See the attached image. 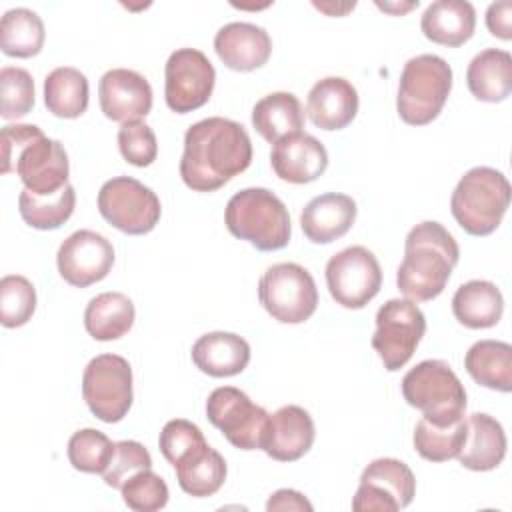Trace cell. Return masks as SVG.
Instances as JSON below:
<instances>
[{
	"instance_id": "obj_1",
	"label": "cell",
	"mask_w": 512,
	"mask_h": 512,
	"mask_svg": "<svg viewBox=\"0 0 512 512\" xmlns=\"http://www.w3.org/2000/svg\"><path fill=\"white\" fill-rule=\"evenodd\" d=\"M250 162L252 142L246 128L236 120L212 116L186 130L180 178L194 192H214Z\"/></svg>"
},
{
	"instance_id": "obj_2",
	"label": "cell",
	"mask_w": 512,
	"mask_h": 512,
	"mask_svg": "<svg viewBox=\"0 0 512 512\" xmlns=\"http://www.w3.org/2000/svg\"><path fill=\"white\" fill-rule=\"evenodd\" d=\"M458 258L460 248L440 222H420L406 236L396 286L408 300H434L444 292Z\"/></svg>"
},
{
	"instance_id": "obj_3",
	"label": "cell",
	"mask_w": 512,
	"mask_h": 512,
	"mask_svg": "<svg viewBox=\"0 0 512 512\" xmlns=\"http://www.w3.org/2000/svg\"><path fill=\"white\" fill-rule=\"evenodd\" d=\"M2 174L16 172L30 192L48 196L68 184L70 164L64 146L34 124H8L0 134Z\"/></svg>"
},
{
	"instance_id": "obj_4",
	"label": "cell",
	"mask_w": 512,
	"mask_h": 512,
	"mask_svg": "<svg viewBox=\"0 0 512 512\" xmlns=\"http://www.w3.org/2000/svg\"><path fill=\"white\" fill-rule=\"evenodd\" d=\"M224 222L232 236L248 240L256 250L274 252L290 242L292 226L284 202L266 188L236 192L224 210Z\"/></svg>"
},
{
	"instance_id": "obj_5",
	"label": "cell",
	"mask_w": 512,
	"mask_h": 512,
	"mask_svg": "<svg viewBox=\"0 0 512 512\" xmlns=\"http://www.w3.org/2000/svg\"><path fill=\"white\" fill-rule=\"evenodd\" d=\"M510 206L508 178L488 166L470 168L456 184L450 210L458 226L472 236L492 234Z\"/></svg>"
},
{
	"instance_id": "obj_6",
	"label": "cell",
	"mask_w": 512,
	"mask_h": 512,
	"mask_svg": "<svg viewBox=\"0 0 512 512\" xmlns=\"http://www.w3.org/2000/svg\"><path fill=\"white\" fill-rule=\"evenodd\" d=\"M404 400L432 424L448 426L464 418L466 390L444 360H422L402 378Z\"/></svg>"
},
{
	"instance_id": "obj_7",
	"label": "cell",
	"mask_w": 512,
	"mask_h": 512,
	"mask_svg": "<svg viewBox=\"0 0 512 512\" xmlns=\"http://www.w3.org/2000/svg\"><path fill=\"white\" fill-rule=\"evenodd\" d=\"M452 90V68L436 54H420L404 64L398 84L396 110L410 126L438 118Z\"/></svg>"
},
{
	"instance_id": "obj_8",
	"label": "cell",
	"mask_w": 512,
	"mask_h": 512,
	"mask_svg": "<svg viewBox=\"0 0 512 512\" xmlns=\"http://www.w3.org/2000/svg\"><path fill=\"white\" fill-rule=\"evenodd\" d=\"M258 298L274 320L282 324H302L316 312L318 288L304 266L280 262L262 274Z\"/></svg>"
},
{
	"instance_id": "obj_9",
	"label": "cell",
	"mask_w": 512,
	"mask_h": 512,
	"mask_svg": "<svg viewBox=\"0 0 512 512\" xmlns=\"http://www.w3.org/2000/svg\"><path fill=\"white\" fill-rule=\"evenodd\" d=\"M82 396L98 420L106 424L120 422L134 400L128 360L118 354L92 358L82 374Z\"/></svg>"
},
{
	"instance_id": "obj_10",
	"label": "cell",
	"mask_w": 512,
	"mask_h": 512,
	"mask_svg": "<svg viewBox=\"0 0 512 512\" xmlns=\"http://www.w3.org/2000/svg\"><path fill=\"white\" fill-rule=\"evenodd\" d=\"M98 212L102 218L130 236H142L154 230L162 206L148 186L132 176H116L102 184L98 192Z\"/></svg>"
},
{
	"instance_id": "obj_11",
	"label": "cell",
	"mask_w": 512,
	"mask_h": 512,
	"mask_svg": "<svg viewBox=\"0 0 512 512\" xmlns=\"http://www.w3.org/2000/svg\"><path fill=\"white\" fill-rule=\"evenodd\" d=\"M426 332V318L414 300L392 298L376 312L372 348L388 372L400 370L416 352Z\"/></svg>"
},
{
	"instance_id": "obj_12",
	"label": "cell",
	"mask_w": 512,
	"mask_h": 512,
	"mask_svg": "<svg viewBox=\"0 0 512 512\" xmlns=\"http://www.w3.org/2000/svg\"><path fill=\"white\" fill-rule=\"evenodd\" d=\"M206 416L238 450H262L270 414L254 404L246 392L220 386L206 400Z\"/></svg>"
},
{
	"instance_id": "obj_13",
	"label": "cell",
	"mask_w": 512,
	"mask_h": 512,
	"mask_svg": "<svg viewBox=\"0 0 512 512\" xmlns=\"http://www.w3.org/2000/svg\"><path fill=\"white\" fill-rule=\"evenodd\" d=\"M326 284L336 304L358 310L380 292L382 270L368 248L348 246L328 260Z\"/></svg>"
},
{
	"instance_id": "obj_14",
	"label": "cell",
	"mask_w": 512,
	"mask_h": 512,
	"mask_svg": "<svg viewBox=\"0 0 512 512\" xmlns=\"http://www.w3.org/2000/svg\"><path fill=\"white\" fill-rule=\"evenodd\" d=\"M164 98L172 112L188 114L202 108L214 90L216 70L196 48L174 50L164 68Z\"/></svg>"
},
{
	"instance_id": "obj_15",
	"label": "cell",
	"mask_w": 512,
	"mask_h": 512,
	"mask_svg": "<svg viewBox=\"0 0 512 512\" xmlns=\"http://www.w3.org/2000/svg\"><path fill=\"white\" fill-rule=\"evenodd\" d=\"M416 492V478L408 464L396 458L372 460L352 498L356 512H396L406 508Z\"/></svg>"
},
{
	"instance_id": "obj_16",
	"label": "cell",
	"mask_w": 512,
	"mask_h": 512,
	"mask_svg": "<svg viewBox=\"0 0 512 512\" xmlns=\"http://www.w3.org/2000/svg\"><path fill=\"white\" fill-rule=\"evenodd\" d=\"M60 276L76 288H86L108 276L114 264L112 242L94 230L72 232L58 248Z\"/></svg>"
},
{
	"instance_id": "obj_17",
	"label": "cell",
	"mask_w": 512,
	"mask_h": 512,
	"mask_svg": "<svg viewBox=\"0 0 512 512\" xmlns=\"http://www.w3.org/2000/svg\"><path fill=\"white\" fill-rule=\"evenodd\" d=\"M98 100L112 122H136L152 110V86L134 70L112 68L98 82Z\"/></svg>"
},
{
	"instance_id": "obj_18",
	"label": "cell",
	"mask_w": 512,
	"mask_h": 512,
	"mask_svg": "<svg viewBox=\"0 0 512 512\" xmlns=\"http://www.w3.org/2000/svg\"><path fill=\"white\" fill-rule=\"evenodd\" d=\"M270 166L284 182L308 184L326 172L328 152L312 134L296 132L274 144Z\"/></svg>"
},
{
	"instance_id": "obj_19",
	"label": "cell",
	"mask_w": 512,
	"mask_h": 512,
	"mask_svg": "<svg viewBox=\"0 0 512 512\" xmlns=\"http://www.w3.org/2000/svg\"><path fill=\"white\" fill-rule=\"evenodd\" d=\"M314 420L296 404H288L270 414L262 450L278 462H294L302 458L314 444Z\"/></svg>"
},
{
	"instance_id": "obj_20",
	"label": "cell",
	"mask_w": 512,
	"mask_h": 512,
	"mask_svg": "<svg viewBox=\"0 0 512 512\" xmlns=\"http://www.w3.org/2000/svg\"><path fill=\"white\" fill-rule=\"evenodd\" d=\"M214 50L226 68L250 72L268 62L272 40L262 26L250 22H230L216 32Z\"/></svg>"
},
{
	"instance_id": "obj_21",
	"label": "cell",
	"mask_w": 512,
	"mask_h": 512,
	"mask_svg": "<svg viewBox=\"0 0 512 512\" xmlns=\"http://www.w3.org/2000/svg\"><path fill=\"white\" fill-rule=\"evenodd\" d=\"M306 112L316 128L342 130L358 114V92L346 78H322L308 92Z\"/></svg>"
},
{
	"instance_id": "obj_22",
	"label": "cell",
	"mask_w": 512,
	"mask_h": 512,
	"mask_svg": "<svg viewBox=\"0 0 512 512\" xmlns=\"http://www.w3.org/2000/svg\"><path fill=\"white\" fill-rule=\"evenodd\" d=\"M356 212V202L348 194L326 192L312 198L304 206L300 214V226L310 242L330 244L352 228Z\"/></svg>"
},
{
	"instance_id": "obj_23",
	"label": "cell",
	"mask_w": 512,
	"mask_h": 512,
	"mask_svg": "<svg viewBox=\"0 0 512 512\" xmlns=\"http://www.w3.org/2000/svg\"><path fill=\"white\" fill-rule=\"evenodd\" d=\"M506 446L502 424L490 414L476 412L466 420V440L456 458L468 470L488 472L502 464Z\"/></svg>"
},
{
	"instance_id": "obj_24",
	"label": "cell",
	"mask_w": 512,
	"mask_h": 512,
	"mask_svg": "<svg viewBox=\"0 0 512 512\" xmlns=\"http://www.w3.org/2000/svg\"><path fill=\"white\" fill-rule=\"evenodd\" d=\"M192 362L214 378L236 376L250 362V344L234 332H208L192 344Z\"/></svg>"
},
{
	"instance_id": "obj_25",
	"label": "cell",
	"mask_w": 512,
	"mask_h": 512,
	"mask_svg": "<svg viewBox=\"0 0 512 512\" xmlns=\"http://www.w3.org/2000/svg\"><path fill=\"white\" fill-rule=\"evenodd\" d=\"M420 28L434 44L456 48L472 38L476 10L466 0H436L424 10Z\"/></svg>"
},
{
	"instance_id": "obj_26",
	"label": "cell",
	"mask_w": 512,
	"mask_h": 512,
	"mask_svg": "<svg viewBox=\"0 0 512 512\" xmlns=\"http://www.w3.org/2000/svg\"><path fill=\"white\" fill-rule=\"evenodd\" d=\"M452 312L456 320L466 328H492L502 318L504 298L494 282L470 280L454 292Z\"/></svg>"
},
{
	"instance_id": "obj_27",
	"label": "cell",
	"mask_w": 512,
	"mask_h": 512,
	"mask_svg": "<svg viewBox=\"0 0 512 512\" xmlns=\"http://www.w3.org/2000/svg\"><path fill=\"white\" fill-rule=\"evenodd\" d=\"M468 90L482 102H502L512 92V56L506 50L486 48L472 58L466 70Z\"/></svg>"
},
{
	"instance_id": "obj_28",
	"label": "cell",
	"mask_w": 512,
	"mask_h": 512,
	"mask_svg": "<svg viewBox=\"0 0 512 512\" xmlns=\"http://www.w3.org/2000/svg\"><path fill=\"white\" fill-rule=\"evenodd\" d=\"M252 126L270 144L302 132L304 110L292 92H272L260 98L252 108Z\"/></svg>"
},
{
	"instance_id": "obj_29",
	"label": "cell",
	"mask_w": 512,
	"mask_h": 512,
	"mask_svg": "<svg viewBox=\"0 0 512 512\" xmlns=\"http://www.w3.org/2000/svg\"><path fill=\"white\" fill-rule=\"evenodd\" d=\"M464 368L476 384L510 392L512 390V346L502 340H480L464 356Z\"/></svg>"
},
{
	"instance_id": "obj_30",
	"label": "cell",
	"mask_w": 512,
	"mask_h": 512,
	"mask_svg": "<svg viewBox=\"0 0 512 512\" xmlns=\"http://www.w3.org/2000/svg\"><path fill=\"white\" fill-rule=\"evenodd\" d=\"M136 310L122 292H102L94 296L84 310L86 332L100 342L122 338L134 324Z\"/></svg>"
},
{
	"instance_id": "obj_31",
	"label": "cell",
	"mask_w": 512,
	"mask_h": 512,
	"mask_svg": "<svg viewBox=\"0 0 512 512\" xmlns=\"http://www.w3.org/2000/svg\"><path fill=\"white\" fill-rule=\"evenodd\" d=\"M174 470L180 488L192 498L216 494L226 480V460L208 444L180 460Z\"/></svg>"
},
{
	"instance_id": "obj_32",
	"label": "cell",
	"mask_w": 512,
	"mask_h": 512,
	"mask_svg": "<svg viewBox=\"0 0 512 512\" xmlns=\"http://www.w3.org/2000/svg\"><path fill=\"white\" fill-rule=\"evenodd\" d=\"M44 104L58 118H78L88 108V78L72 66L54 68L44 80Z\"/></svg>"
},
{
	"instance_id": "obj_33",
	"label": "cell",
	"mask_w": 512,
	"mask_h": 512,
	"mask_svg": "<svg viewBox=\"0 0 512 512\" xmlns=\"http://www.w3.org/2000/svg\"><path fill=\"white\" fill-rule=\"evenodd\" d=\"M44 22L28 8H12L0 20V48L12 58H32L44 46Z\"/></svg>"
},
{
	"instance_id": "obj_34",
	"label": "cell",
	"mask_w": 512,
	"mask_h": 512,
	"mask_svg": "<svg viewBox=\"0 0 512 512\" xmlns=\"http://www.w3.org/2000/svg\"><path fill=\"white\" fill-rule=\"evenodd\" d=\"M74 206L76 192L70 184L48 196H38L28 188H24L18 196V210L22 220L36 230L60 228L72 216Z\"/></svg>"
},
{
	"instance_id": "obj_35",
	"label": "cell",
	"mask_w": 512,
	"mask_h": 512,
	"mask_svg": "<svg viewBox=\"0 0 512 512\" xmlns=\"http://www.w3.org/2000/svg\"><path fill=\"white\" fill-rule=\"evenodd\" d=\"M466 440V420L438 426L420 418L414 428V448L430 462H446L460 454Z\"/></svg>"
},
{
	"instance_id": "obj_36",
	"label": "cell",
	"mask_w": 512,
	"mask_h": 512,
	"mask_svg": "<svg viewBox=\"0 0 512 512\" xmlns=\"http://www.w3.org/2000/svg\"><path fill=\"white\" fill-rule=\"evenodd\" d=\"M114 446L116 442H112L104 432L82 428L68 440V460L80 472L102 474L114 456Z\"/></svg>"
},
{
	"instance_id": "obj_37",
	"label": "cell",
	"mask_w": 512,
	"mask_h": 512,
	"mask_svg": "<svg viewBox=\"0 0 512 512\" xmlns=\"http://www.w3.org/2000/svg\"><path fill=\"white\" fill-rule=\"evenodd\" d=\"M36 310V288L20 276L8 274L0 280V322L4 328L24 326Z\"/></svg>"
},
{
	"instance_id": "obj_38",
	"label": "cell",
	"mask_w": 512,
	"mask_h": 512,
	"mask_svg": "<svg viewBox=\"0 0 512 512\" xmlns=\"http://www.w3.org/2000/svg\"><path fill=\"white\" fill-rule=\"evenodd\" d=\"M0 116L4 120H18L34 106V80L28 70L18 66H4L0 70Z\"/></svg>"
},
{
	"instance_id": "obj_39",
	"label": "cell",
	"mask_w": 512,
	"mask_h": 512,
	"mask_svg": "<svg viewBox=\"0 0 512 512\" xmlns=\"http://www.w3.org/2000/svg\"><path fill=\"white\" fill-rule=\"evenodd\" d=\"M122 500L136 512H156L168 504V484L152 468L132 474L120 488Z\"/></svg>"
},
{
	"instance_id": "obj_40",
	"label": "cell",
	"mask_w": 512,
	"mask_h": 512,
	"mask_svg": "<svg viewBox=\"0 0 512 512\" xmlns=\"http://www.w3.org/2000/svg\"><path fill=\"white\" fill-rule=\"evenodd\" d=\"M204 444L208 442L202 430L194 422L184 418H174L166 422L158 438L160 452L172 466H176L180 460H184L188 454H192Z\"/></svg>"
},
{
	"instance_id": "obj_41",
	"label": "cell",
	"mask_w": 512,
	"mask_h": 512,
	"mask_svg": "<svg viewBox=\"0 0 512 512\" xmlns=\"http://www.w3.org/2000/svg\"><path fill=\"white\" fill-rule=\"evenodd\" d=\"M118 148L122 158L138 168L150 166L158 156V142L154 130L142 122H126L118 130Z\"/></svg>"
},
{
	"instance_id": "obj_42",
	"label": "cell",
	"mask_w": 512,
	"mask_h": 512,
	"mask_svg": "<svg viewBox=\"0 0 512 512\" xmlns=\"http://www.w3.org/2000/svg\"><path fill=\"white\" fill-rule=\"evenodd\" d=\"M152 468L150 452L136 440H120L114 446V456L108 468L102 472V478L112 488H122V484L136 472Z\"/></svg>"
},
{
	"instance_id": "obj_43",
	"label": "cell",
	"mask_w": 512,
	"mask_h": 512,
	"mask_svg": "<svg viewBox=\"0 0 512 512\" xmlns=\"http://www.w3.org/2000/svg\"><path fill=\"white\" fill-rule=\"evenodd\" d=\"M486 26L492 36L500 40H512V4L494 2L486 10Z\"/></svg>"
},
{
	"instance_id": "obj_44",
	"label": "cell",
	"mask_w": 512,
	"mask_h": 512,
	"mask_svg": "<svg viewBox=\"0 0 512 512\" xmlns=\"http://www.w3.org/2000/svg\"><path fill=\"white\" fill-rule=\"evenodd\" d=\"M266 510L268 512H278V510H300V512H312V504L308 502V498L304 494H300L298 490H290V488H282L276 490L268 502H266Z\"/></svg>"
},
{
	"instance_id": "obj_45",
	"label": "cell",
	"mask_w": 512,
	"mask_h": 512,
	"mask_svg": "<svg viewBox=\"0 0 512 512\" xmlns=\"http://www.w3.org/2000/svg\"><path fill=\"white\" fill-rule=\"evenodd\" d=\"M314 6L318 8V10H322V12H326V14H330V16H344L348 10H352L354 6H356V2H348V4H318V2H314Z\"/></svg>"
},
{
	"instance_id": "obj_46",
	"label": "cell",
	"mask_w": 512,
	"mask_h": 512,
	"mask_svg": "<svg viewBox=\"0 0 512 512\" xmlns=\"http://www.w3.org/2000/svg\"><path fill=\"white\" fill-rule=\"evenodd\" d=\"M378 8H382V10H386V12H406V10H410V8H414V6H418V0L416 2H410V4H406V6H392V4H376Z\"/></svg>"
}]
</instances>
